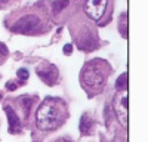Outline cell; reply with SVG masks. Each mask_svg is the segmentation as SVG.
Wrapping results in <instances>:
<instances>
[{
    "label": "cell",
    "mask_w": 148,
    "mask_h": 142,
    "mask_svg": "<svg viewBox=\"0 0 148 142\" xmlns=\"http://www.w3.org/2000/svg\"><path fill=\"white\" fill-rule=\"evenodd\" d=\"M67 118V105L59 98H46L36 113V124L40 130H53Z\"/></svg>",
    "instance_id": "6da1fadb"
},
{
    "label": "cell",
    "mask_w": 148,
    "mask_h": 142,
    "mask_svg": "<svg viewBox=\"0 0 148 142\" xmlns=\"http://www.w3.org/2000/svg\"><path fill=\"white\" fill-rule=\"evenodd\" d=\"M110 67L104 59H92L83 67L82 71V80L84 86L92 89H101L105 83L107 74L110 73Z\"/></svg>",
    "instance_id": "7a4b0ae2"
},
{
    "label": "cell",
    "mask_w": 148,
    "mask_h": 142,
    "mask_svg": "<svg viewBox=\"0 0 148 142\" xmlns=\"http://www.w3.org/2000/svg\"><path fill=\"white\" fill-rule=\"evenodd\" d=\"M45 25V18L40 14L36 12H28V14H22L15 22L12 24V31L19 33V34H36L43 31Z\"/></svg>",
    "instance_id": "3957f363"
},
{
    "label": "cell",
    "mask_w": 148,
    "mask_h": 142,
    "mask_svg": "<svg viewBox=\"0 0 148 142\" xmlns=\"http://www.w3.org/2000/svg\"><path fill=\"white\" fill-rule=\"evenodd\" d=\"M108 8V0H86L84 12L90 19L101 21Z\"/></svg>",
    "instance_id": "277c9868"
},
{
    "label": "cell",
    "mask_w": 148,
    "mask_h": 142,
    "mask_svg": "<svg viewBox=\"0 0 148 142\" xmlns=\"http://www.w3.org/2000/svg\"><path fill=\"white\" fill-rule=\"evenodd\" d=\"M37 76H39L46 85L53 86L56 79H58V71H56L55 67H46V70L45 68H37Z\"/></svg>",
    "instance_id": "5b68a950"
},
{
    "label": "cell",
    "mask_w": 148,
    "mask_h": 142,
    "mask_svg": "<svg viewBox=\"0 0 148 142\" xmlns=\"http://www.w3.org/2000/svg\"><path fill=\"white\" fill-rule=\"evenodd\" d=\"M5 113L8 115V120H9V132L10 133H19L21 130V122L18 118V114L15 113V110L12 106L6 105L5 106Z\"/></svg>",
    "instance_id": "8992f818"
},
{
    "label": "cell",
    "mask_w": 148,
    "mask_h": 142,
    "mask_svg": "<svg viewBox=\"0 0 148 142\" xmlns=\"http://www.w3.org/2000/svg\"><path fill=\"white\" fill-rule=\"evenodd\" d=\"M92 124H93V122L90 120V117L88 114H83L82 120H80V132L83 135H89L92 130Z\"/></svg>",
    "instance_id": "52a82bcc"
},
{
    "label": "cell",
    "mask_w": 148,
    "mask_h": 142,
    "mask_svg": "<svg viewBox=\"0 0 148 142\" xmlns=\"http://www.w3.org/2000/svg\"><path fill=\"white\" fill-rule=\"evenodd\" d=\"M68 5H70V0H55L53 5H52V10H53V14H55V15L61 14V12H62Z\"/></svg>",
    "instance_id": "ba28073f"
},
{
    "label": "cell",
    "mask_w": 148,
    "mask_h": 142,
    "mask_svg": "<svg viewBox=\"0 0 148 142\" xmlns=\"http://www.w3.org/2000/svg\"><path fill=\"white\" fill-rule=\"evenodd\" d=\"M116 89H117L119 92H120V90H126V89H127V73H123V74L117 79Z\"/></svg>",
    "instance_id": "9c48e42d"
},
{
    "label": "cell",
    "mask_w": 148,
    "mask_h": 142,
    "mask_svg": "<svg viewBox=\"0 0 148 142\" xmlns=\"http://www.w3.org/2000/svg\"><path fill=\"white\" fill-rule=\"evenodd\" d=\"M120 33L123 34V37L126 39V36H127V15L126 14H123L120 15Z\"/></svg>",
    "instance_id": "30bf717a"
},
{
    "label": "cell",
    "mask_w": 148,
    "mask_h": 142,
    "mask_svg": "<svg viewBox=\"0 0 148 142\" xmlns=\"http://www.w3.org/2000/svg\"><path fill=\"white\" fill-rule=\"evenodd\" d=\"M21 104H22V110H24V115H28L30 113V108H31V104H33V99L28 98V96H22L21 98Z\"/></svg>",
    "instance_id": "8fae6325"
},
{
    "label": "cell",
    "mask_w": 148,
    "mask_h": 142,
    "mask_svg": "<svg viewBox=\"0 0 148 142\" xmlns=\"http://www.w3.org/2000/svg\"><path fill=\"white\" fill-rule=\"evenodd\" d=\"M16 76H18V79H19V83L22 85V83L28 79V76H30V74H28V70H27V68H19Z\"/></svg>",
    "instance_id": "7c38bea8"
},
{
    "label": "cell",
    "mask_w": 148,
    "mask_h": 142,
    "mask_svg": "<svg viewBox=\"0 0 148 142\" xmlns=\"http://www.w3.org/2000/svg\"><path fill=\"white\" fill-rule=\"evenodd\" d=\"M16 87H18V85H16L15 81H8V85H6V89H8L9 92H12V90H15Z\"/></svg>",
    "instance_id": "4fadbf2b"
},
{
    "label": "cell",
    "mask_w": 148,
    "mask_h": 142,
    "mask_svg": "<svg viewBox=\"0 0 148 142\" xmlns=\"http://www.w3.org/2000/svg\"><path fill=\"white\" fill-rule=\"evenodd\" d=\"M71 52H73V46H71V44H65V46H64V53H65V55H70Z\"/></svg>",
    "instance_id": "5bb4252c"
},
{
    "label": "cell",
    "mask_w": 148,
    "mask_h": 142,
    "mask_svg": "<svg viewBox=\"0 0 148 142\" xmlns=\"http://www.w3.org/2000/svg\"><path fill=\"white\" fill-rule=\"evenodd\" d=\"M0 52H2V53H3L5 56L8 55V49H6V46H5L3 43H0Z\"/></svg>",
    "instance_id": "9a60e30c"
},
{
    "label": "cell",
    "mask_w": 148,
    "mask_h": 142,
    "mask_svg": "<svg viewBox=\"0 0 148 142\" xmlns=\"http://www.w3.org/2000/svg\"><path fill=\"white\" fill-rule=\"evenodd\" d=\"M0 96H2V93H0Z\"/></svg>",
    "instance_id": "2e32d148"
}]
</instances>
